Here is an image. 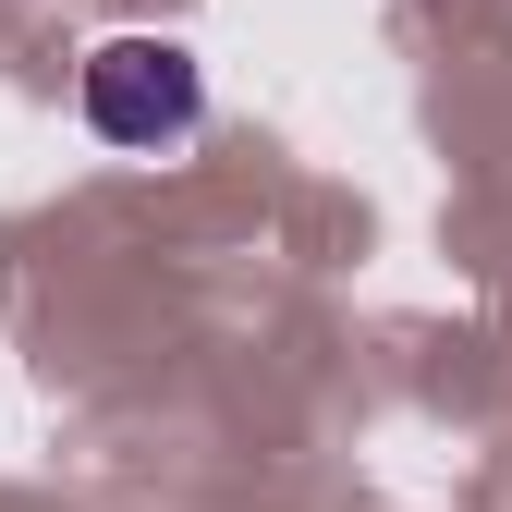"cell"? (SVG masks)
Instances as JSON below:
<instances>
[{"label": "cell", "instance_id": "1", "mask_svg": "<svg viewBox=\"0 0 512 512\" xmlns=\"http://www.w3.org/2000/svg\"><path fill=\"white\" fill-rule=\"evenodd\" d=\"M74 98H86V135L122 147V159H159V147H183L208 122V74H196L183 37H110V49H86Z\"/></svg>", "mask_w": 512, "mask_h": 512}]
</instances>
